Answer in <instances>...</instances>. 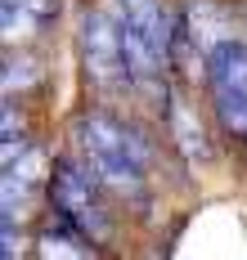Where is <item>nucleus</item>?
I'll return each mask as SVG.
<instances>
[{
    "instance_id": "0eeeda50",
    "label": "nucleus",
    "mask_w": 247,
    "mask_h": 260,
    "mask_svg": "<svg viewBox=\"0 0 247 260\" xmlns=\"http://www.w3.org/2000/svg\"><path fill=\"white\" fill-rule=\"evenodd\" d=\"M171 130H175L180 148H184L193 161H202V157H207V144H202V126H193V112H189L184 104H171Z\"/></svg>"
},
{
    "instance_id": "20e7f679",
    "label": "nucleus",
    "mask_w": 247,
    "mask_h": 260,
    "mask_svg": "<svg viewBox=\"0 0 247 260\" xmlns=\"http://www.w3.org/2000/svg\"><path fill=\"white\" fill-rule=\"evenodd\" d=\"M77 50H81V68H85V81H90V85H99V90H121V85H131L117 18L99 14V9H85L81 18H77Z\"/></svg>"
},
{
    "instance_id": "f03ea898",
    "label": "nucleus",
    "mask_w": 247,
    "mask_h": 260,
    "mask_svg": "<svg viewBox=\"0 0 247 260\" xmlns=\"http://www.w3.org/2000/svg\"><path fill=\"white\" fill-rule=\"evenodd\" d=\"M54 207L63 215V224H72L85 242H95V247H104L112 238V220L108 211H104V198H99V175L85 166V161H72V157H63L54 166Z\"/></svg>"
},
{
    "instance_id": "423d86ee",
    "label": "nucleus",
    "mask_w": 247,
    "mask_h": 260,
    "mask_svg": "<svg viewBox=\"0 0 247 260\" xmlns=\"http://www.w3.org/2000/svg\"><path fill=\"white\" fill-rule=\"evenodd\" d=\"M58 5L63 0H0V23L5 36H36L58 18Z\"/></svg>"
},
{
    "instance_id": "7ed1b4c3",
    "label": "nucleus",
    "mask_w": 247,
    "mask_h": 260,
    "mask_svg": "<svg viewBox=\"0 0 247 260\" xmlns=\"http://www.w3.org/2000/svg\"><path fill=\"white\" fill-rule=\"evenodd\" d=\"M207 90L216 121L229 139H247V45L225 36L207 54Z\"/></svg>"
},
{
    "instance_id": "39448f33",
    "label": "nucleus",
    "mask_w": 247,
    "mask_h": 260,
    "mask_svg": "<svg viewBox=\"0 0 247 260\" xmlns=\"http://www.w3.org/2000/svg\"><path fill=\"white\" fill-rule=\"evenodd\" d=\"M108 9H112V18H117V27L144 36L158 54L171 58V36H175V27L166 18L162 0H108Z\"/></svg>"
},
{
    "instance_id": "1a4fd4ad",
    "label": "nucleus",
    "mask_w": 247,
    "mask_h": 260,
    "mask_svg": "<svg viewBox=\"0 0 247 260\" xmlns=\"http://www.w3.org/2000/svg\"><path fill=\"white\" fill-rule=\"evenodd\" d=\"M41 247H45V256H85V247L77 238H54V229L41 238Z\"/></svg>"
},
{
    "instance_id": "6e6552de",
    "label": "nucleus",
    "mask_w": 247,
    "mask_h": 260,
    "mask_svg": "<svg viewBox=\"0 0 247 260\" xmlns=\"http://www.w3.org/2000/svg\"><path fill=\"white\" fill-rule=\"evenodd\" d=\"M36 77H41V72H36V63H32L27 54H18V58L9 54V58H5V90H9V94L23 90V85H32Z\"/></svg>"
},
{
    "instance_id": "9d476101",
    "label": "nucleus",
    "mask_w": 247,
    "mask_h": 260,
    "mask_svg": "<svg viewBox=\"0 0 247 260\" xmlns=\"http://www.w3.org/2000/svg\"><path fill=\"white\" fill-rule=\"evenodd\" d=\"M0 242H5V247H0V256H5V260H14V256H18V238H14V220H0Z\"/></svg>"
},
{
    "instance_id": "f257e3e1",
    "label": "nucleus",
    "mask_w": 247,
    "mask_h": 260,
    "mask_svg": "<svg viewBox=\"0 0 247 260\" xmlns=\"http://www.w3.org/2000/svg\"><path fill=\"white\" fill-rule=\"evenodd\" d=\"M77 153L81 161L99 175V184L126 198V202H144V171H148V148L139 144L135 130H126L121 121H112L104 112H85L72 126Z\"/></svg>"
}]
</instances>
